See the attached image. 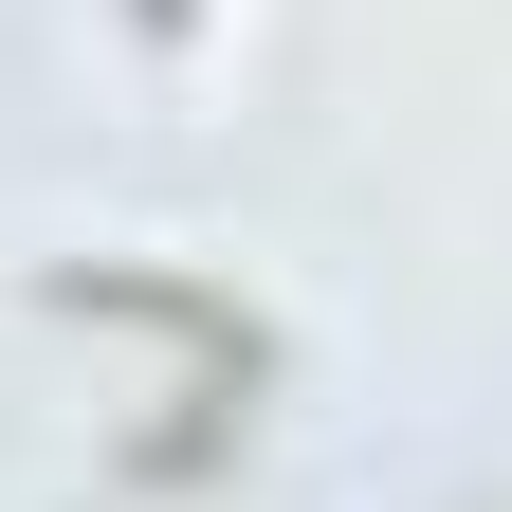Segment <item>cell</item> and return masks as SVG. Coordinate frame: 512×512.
<instances>
[{
	"instance_id": "1",
	"label": "cell",
	"mask_w": 512,
	"mask_h": 512,
	"mask_svg": "<svg viewBox=\"0 0 512 512\" xmlns=\"http://www.w3.org/2000/svg\"><path fill=\"white\" fill-rule=\"evenodd\" d=\"M128 19H147V37H165V55H183V37H202V0H128Z\"/></svg>"
}]
</instances>
